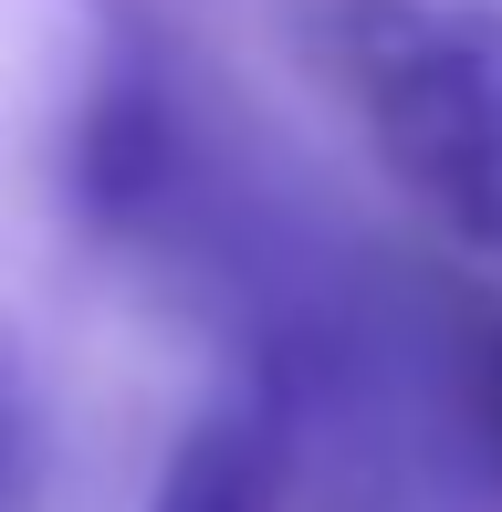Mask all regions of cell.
Listing matches in <instances>:
<instances>
[{"label":"cell","instance_id":"cell-1","mask_svg":"<svg viewBox=\"0 0 502 512\" xmlns=\"http://www.w3.org/2000/svg\"><path fill=\"white\" fill-rule=\"evenodd\" d=\"M325 53L387 178L461 251L502 262V11L492 0H325Z\"/></svg>","mask_w":502,"mask_h":512},{"label":"cell","instance_id":"cell-2","mask_svg":"<svg viewBox=\"0 0 502 512\" xmlns=\"http://www.w3.org/2000/svg\"><path fill=\"white\" fill-rule=\"evenodd\" d=\"M283 481H293V408L272 377H251L178 439L147 512H283Z\"/></svg>","mask_w":502,"mask_h":512},{"label":"cell","instance_id":"cell-3","mask_svg":"<svg viewBox=\"0 0 502 512\" xmlns=\"http://www.w3.org/2000/svg\"><path fill=\"white\" fill-rule=\"evenodd\" d=\"M168 189H178V126H168L157 74H105L95 115H84V147H74V199L105 230H126V220H157Z\"/></svg>","mask_w":502,"mask_h":512},{"label":"cell","instance_id":"cell-4","mask_svg":"<svg viewBox=\"0 0 502 512\" xmlns=\"http://www.w3.org/2000/svg\"><path fill=\"white\" fill-rule=\"evenodd\" d=\"M482 418H492V450H502V324L482 335Z\"/></svg>","mask_w":502,"mask_h":512}]
</instances>
